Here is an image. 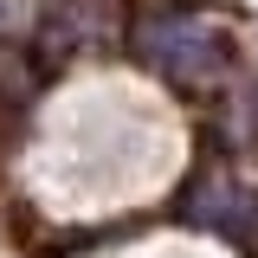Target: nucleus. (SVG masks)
I'll list each match as a JSON object with an SVG mask.
<instances>
[{"label": "nucleus", "mask_w": 258, "mask_h": 258, "mask_svg": "<svg viewBox=\"0 0 258 258\" xmlns=\"http://www.w3.org/2000/svg\"><path fill=\"white\" fill-rule=\"evenodd\" d=\"M142 58L174 84H200L220 64V32L200 26V20H161V26L142 32Z\"/></svg>", "instance_id": "f257e3e1"}]
</instances>
